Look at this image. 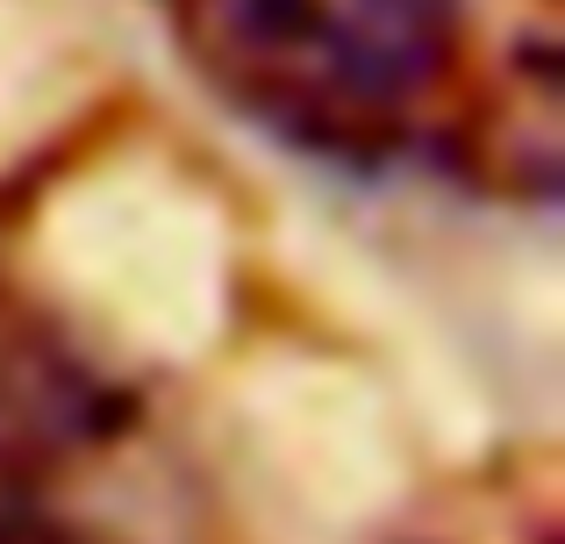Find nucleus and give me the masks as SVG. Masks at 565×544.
<instances>
[{
  "instance_id": "nucleus-1",
  "label": "nucleus",
  "mask_w": 565,
  "mask_h": 544,
  "mask_svg": "<svg viewBox=\"0 0 565 544\" xmlns=\"http://www.w3.org/2000/svg\"><path fill=\"white\" fill-rule=\"evenodd\" d=\"M466 0H180L201 79L265 137L373 172L444 86Z\"/></svg>"
},
{
  "instance_id": "nucleus-2",
  "label": "nucleus",
  "mask_w": 565,
  "mask_h": 544,
  "mask_svg": "<svg viewBox=\"0 0 565 544\" xmlns=\"http://www.w3.org/2000/svg\"><path fill=\"white\" fill-rule=\"evenodd\" d=\"M137 423L122 380H108L94 359L65 351L57 337L29 330L0 344V459L51 473V466L100 451Z\"/></svg>"
},
{
  "instance_id": "nucleus-3",
  "label": "nucleus",
  "mask_w": 565,
  "mask_h": 544,
  "mask_svg": "<svg viewBox=\"0 0 565 544\" xmlns=\"http://www.w3.org/2000/svg\"><path fill=\"white\" fill-rule=\"evenodd\" d=\"M0 544H86L43 494V473L0 459Z\"/></svg>"
}]
</instances>
